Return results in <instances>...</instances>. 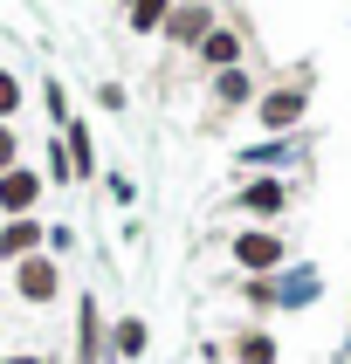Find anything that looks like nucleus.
I'll return each instance as SVG.
<instances>
[{"instance_id": "obj_1", "label": "nucleus", "mask_w": 351, "mask_h": 364, "mask_svg": "<svg viewBox=\"0 0 351 364\" xmlns=\"http://www.w3.org/2000/svg\"><path fill=\"white\" fill-rule=\"evenodd\" d=\"M14 289H21V303H56V289H62L56 255H28V262L14 268Z\"/></svg>"}, {"instance_id": "obj_2", "label": "nucleus", "mask_w": 351, "mask_h": 364, "mask_svg": "<svg viewBox=\"0 0 351 364\" xmlns=\"http://www.w3.org/2000/svg\"><path fill=\"white\" fill-rule=\"evenodd\" d=\"M234 262H241L248 275H276V268H283V234H268V227L241 234V241H234Z\"/></svg>"}, {"instance_id": "obj_3", "label": "nucleus", "mask_w": 351, "mask_h": 364, "mask_svg": "<svg viewBox=\"0 0 351 364\" xmlns=\"http://www.w3.org/2000/svg\"><path fill=\"white\" fill-rule=\"evenodd\" d=\"M206 28H214V7H206V0H186V7L165 14V41H179V48H200Z\"/></svg>"}, {"instance_id": "obj_4", "label": "nucleus", "mask_w": 351, "mask_h": 364, "mask_svg": "<svg viewBox=\"0 0 351 364\" xmlns=\"http://www.w3.org/2000/svg\"><path fill=\"white\" fill-rule=\"evenodd\" d=\"M35 200H41V172H0V213H14V220H28L35 213Z\"/></svg>"}, {"instance_id": "obj_5", "label": "nucleus", "mask_w": 351, "mask_h": 364, "mask_svg": "<svg viewBox=\"0 0 351 364\" xmlns=\"http://www.w3.org/2000/svg\"><path fill=\"white\" fill-rule=\"evenodd\" d=\"M303 103H310V90H303V82H289V90H268V97L255 103V117H262L268 131H289V124L303 117Z\"/></svg>"}, {"instance_id": "obj_6", "label": "nucleus", "mask_w": 351, "mask_h": 364, "mask_svg": "<svg viewBox=\"0 0 351 364\" xmlns=\"http://www.w3.org/2000/svg\"><path fill=\"white\" fill-rule=\"evenodd\" d=\"M193 55H200L206 69H214V76H221V69H241V35L214 21V28H206V41H200V48H193Z\"/></svg>"}, {"instance_id": "obj_7", "label": "nucleus", "mask_w": 351, "mask_h": 364, "mask_svg": "<svg viewBox=\"0 0 351 364\" xmlns=\"http://www.w3.org/2000/svg\"><path fill=\"white\" fill-rule=\"evenodd\" d=\"M76 358L83 364H103V309L83 296L76 303Z\"/></svg>"}, {"instance_id": "obj_8", "label": "nucleus", "mask_w": 351, "mask_h": 364, "mask_svg": "<svg viewBox=\"0 0 351 364\" xmlns=\"http://www.w3.org/2000/svg\"><path fill=\"white\" fill-rule=\"evenodd\" d=\"M35 247H41V220H7L0 227V255L7 262H28Z\"/></svg>"}, {"instance_id": "obj_9", "label": "nucleus", "mask_w": 351, "mask_h": 364, "mask_svg": "<svg viewBox=\"0 0 351 364\" xmlns=\"http://www.w3.org/2000/svg\"><path fill=\"white\" fill-rule=\"evenodd\" d=\"M241 206L268 220V213H283V206H289V186L283 179H255V186H241Z\"/></svg>"}, {"instance_id": "obj_10", "label": "nucleus", "mask_w": 351, "mask_h": 364, "mask_svg": "<svg viewBox=\"0 0 351 364\" xmlns=\"http://www.w3.org/2000/svg\"><path fill=\"white\" fill-rule=\"evenodd\" d=\"M234 358H241V364H276V337L248 330V337H234Z\"/></svg>"}, {"instance_id": "obj_11", "label": "nucleus", "mask_w": 351, "mask_h": 364, "mask_svg": "<svg viewBox=\"0 0 351 364\" xmlns=\"http://www.w3.org/2000/svg\"><path fill=\"white\" fill-rule=\"evenodd\" d=\"M165 14H172V0H131V28H138V35L165 28Z\"/></svg>"}, {"instance_id": "obj_12", "label": "nucleus", "mask_w": 351, "mask_h": 364, "mask_svg": "<svg viewBox=\"0 0 351 364\" xmlns=\"http://www.w3.org/2000/svg\"><path fill=\"white\" fill-rule=\"evenodd\" d=\"M214 97H221V103H248L255 90H248V76H241V69H221V76H214Z\"/></svg>"}, {"instance_id": "obj_13", "label": "nucleus", "mask_w": 351, "mask_h": 364, "mask_svg": "<svg viewBox=\"0 0 351 364\" xmlns=\"http://www.w3.org/2000/svg\"><path fill=\"white\" fill-rule=\"evenodd\" d=\"M145 344H152V337H145V323H138V316H124V323H117V358H138Z\"/></svg>"}, {"instance_id": "obj_14", "label": "nucleus", "mask_w": 351, "mask_h": 364, "mask_svg": "<svg viewBox=\"0 0 351 364\" xmlns=\"http://www.w3.org/2000/svg\"><path fill=\"white\" fill-rule=\"evenodd\" d=\"M14 110H21V82H14V76H7V69H0V124L14 117Z\"/></svg>"}, {"instance_id": "obj_15", "label": "nucleus", "mask_w": 351, "mask_h": 364, "mask_svg": "<svg viewBox=\"0 0 351 364\" xmlns=\"http://www.w3.org/2000/svg\"><path fill=\"white\" fill-rule=\"evenodd\" d=\"M48 117L69 124V97H62V82H48Z\"/></svg>"}, {"instance_id": "obj_16", "label": "nucleus", "mask_w": 351, "mask_h": 364, "mask_svg": "<svg viewBox=\"0 0 351 364\" xmlns=\"http://www.w3.org/2000/svg\"><path fill=\"white\" fill-rule=\"evenodd\" d=\"M14 151H21V144H14V131L0 124V172H14Z\"/></svg>"}, {"instance_id": "obj_17", "label": "nucleus", "mask_w": 351, "mask_h": 364, "mask_svg": "<svg viewBox=\"0 0 351 364\" xmlns=\"http://www.w3.org/2000/svg\"><path fill=\"white\" fill-rule=\"evenodd\" d=\"M7 364H41V358H7Z\"/></svg>"}, {"instance_id": "obj_18", "label": "nucleus", "mask_w": 351, "mask_h": 364, "mask_svg": "<svg viewBox=\"0 0 351 364\" xmlns=\"http://www.w3.org/2000/svg\"><path fill=\"white\" fill-rule=\"evenodd\" d=\"M124 7H131V0H124Z\"/></svg>"}]
</instances>
